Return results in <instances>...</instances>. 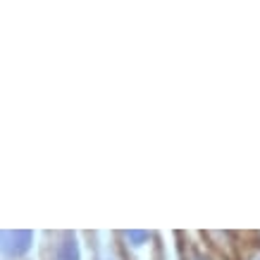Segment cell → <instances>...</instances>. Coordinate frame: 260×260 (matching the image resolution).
I'll return each mask as SVG.
<instances>
[{"instance_id":"277c9868","label":"cell","mask_w":260,"mask_h":260,"mask_svg":"<svg viewBox=\"0 0 260 260\" xmlns=\"http://www.w3.org/2000/svg\"><path fill=\"white\" fill-rule=\"evenodd\" d=\"M255 260H260V258H255Z\"/></svg>"},{"instance_id":"6da1fadb","label":"cell","mask_w":260,"mask_h":260,"mask_svg":"<svg viewBox=\"0 0 260 260\" xmlns=\"http://www.w3.org/2000/svg\"><path fill=\"white\" fill-rule=\"evenodd\" d=\"M31 241H34V234L29 232V229H5L3 232V248H5V253L8 255H12V258H19V255H24V253L31 248Z\"/></svg>"},{"instance_id":"7a4b0ae2","label":"cell","mask_w":260,"mask_h":260,"mask_svg":"<svg viewBox=\"0 0 260 260\" xmlns=\"http://www.w3.org/2000/svg\"><path fill=\"white\" fill-rule=\"evenodd\" d=\"M55 260H81L79 244H77L74 234H64V239L60 241V244H57Z\"/></svg>"},{"instance_id":"3957f363","label":"cell","mask_w":260,"mask_h":260,"mask_svg":"<svg viewBox=\"0 0 260 260\" xmlns=\"http://www.w3.org/2000/svg\"><path fill=\"white\" fill-rule=\"evenodd\" d=\"M124 237L129 239V241H134V246H141L150 239V234L148 232H139V229H129V232H124Z\"/></svg>"}]
</instances>
